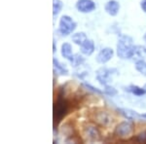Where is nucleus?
<instances>
[{"label": "nucleus", "instance_id": "f257e3e1", "mask_svg": "<svg viewBox=\"0 0 146 144\" xmlns=\"http://www.w3.org/2000/svg\"><path fill=\"white\" fill-rule=\"evenodd\" d=\"M136 47L133 46V38L128 35H123L117 43V55L122 60L131 58L135 55Z\"/></svg>", "mask_w": 146, "mask_h": 144}, {"label": "nucleus", "instance_id": "f03ea898", "mask_svg": "<svg viewBox=\"0 0 146 144\" xmlns=\"http://www.w3.org/2000/svg\"><path fill=\"white\" fill-rule=\"evenodd\" d=\"M135 133V125L131 121H125L117 125L114 131V135L119 138H129Z\"/></svg>", "mask_w": 146, "mask_h": 144}, {"label": "nucleus", "instance_id": "7ed1b4c3", "mask_svg": "<svg viewBox=\"0 0 146 144\" xmlns=\"http://www.w3.org/2000/svg\"><path fill=\"white\" fill-rule=\"evenodd\" d=\"M77 23L74 22V20L69 17V16H62L60 20V25H58V30L62 35L67 36L71 34L75 29H76Z\"/></svg>", "mask_w": 146, "mask_h": 144}, {"label": "nucleus", "instance_id": "20e7f679", "mask_svg": "<svg viewBox=\"0 0 146 144\" xmlns=\"http://www.w3.org/2000/svg\"><path fill=\"white\" fill-rule=\"evenodd\" d=\"M83 137L85 141L88 142H96L100 139V133L98 129L93 125H86L83 129Z\"/></svg>", "mask_w": 146, "mask_h": 144}, {"label": "nucleus", "instance_id": "39448f33", "mask_svg": "<svg viewBox=\"0 0 146 144\" xmlns=\"http://www.w3.org/2000/svg\"><path fill=\"white\" fill-rule=\"evenodd\" d=\"M67 110H68V104L66 103V101L62 98V94H60L58 101H56L55 104V110H54L55 111L54 117H55L56 121V122L60 121L67 113Z\"/></svg>", "mask_w": 146, "mask_h": 144}, {"label": "nucleus", "instance_id": "423d86ee", "mask_svg": "<svg viewBox=\"0 0 146 144\" xmlns=\"http://www.w3.org/2000/svg\"><path fill=\"white\" fill-rule=\"evenodd\" d=\"M94 121L100 126L107 127L112 124L113 119L106 111H98L94 115Z\"/></svg>", "mask_w": 146, "mask_h": 144}, {"label": "nucleus", "instance_id": "0eeeda50", "mask_svg": "<svg viewBox=\"0 0 146 144\" xmlns=\"http://www.w3.org/2000/svg\"><path fill=\"white\" fill-rule=\"evenodd\" d=\"M116 69H109V68L101 67L96 71V79L101 85H106L110 81V77L112 75V72Z\"/></svg>", "mask_w": 146, "mask_h": 144}, {"label": "nucleus", "instance_id": "6e6552de", "mask_svg": "<svg viewBox=\"0 0 146 144\" xmlns=\"http://www.w3.org/2000/svg\"><path fill=\"white\" fill-rule=\"evenodd\" d=\"M114 56V51L113 49L106 47V48H103L100 51V53L96 56V61L100 64H104V63L108 62Z\"/></svg>", "mask_w": 146, "mask_h": 144}, {"label": "nucleus", "instance_id": "1a4fd4ad", "mask_svg": "<svg viewBox=\"0 0 146 144\" xmlns=\"http://www.w3.org/2000/svg\"><path fill=\"white\" fill-rule=\"evenodd\" d=\"M76 9L81 13H91L96 9V3L93 0H78Z\"/></svg>", "mask_w": 146, "mask_h": 144}, {"label": "nucleus", "instance_id": "9d476101", "mask_svg": "<svg viewBox=\"0 0 146 144\" xmlns=\"http://www.w3.org/2000/svg\"><path fill=\"white\" fill-rule=\"evenodd\" d=\"M104 8H105V11H106V13L108 15L114 17V16H116L117 14L119 13L120 4L116 1V0H110V1H108L107 3L105 4Z\"/></svg>", "mask_w": 146, "mask_h": 144}, {"label": "nucleus", "instance_id": "9b49d317", "mask_svg": "<svg viewBox=\"0 0 146 144\" xmlns=\"http://www.w3.org/2000/svg\"><path fill=\"white\" fill-rule=\"evenodd\" d=\"M94 52H95V43H94L93 40L87 39L81 45V53L86 56H91Z\"/></svg>", "mask_w": 146, "mask_h": 144}, {"label": "nucleus", "instance_id": "f8f14e48", "mask_svg": "<svg viewBox=\"0 0 146 144\" xmlns=\"http://www.w3.org/2000/svg\"><path fill=\"white\" fill-rule=\"evenodd\" d=\"M117 110H118L119 112L123 115V116H125L127 119H129V120H135V119H137V118H141V115H139L137 112H135V111H133L131 109L118 108Z\"/></svg>", "mask_w": 146, "mask_h": 144}, {"label": "nucleus", "instance_id": "ddd939ff", "mask_svg": "<svg viewBox=\"0 0 146 144\" xmlns=\"http://www.w3.org/2000/svg\"><path fill=\"white\" fill-rule=\"evenodd\" d=\"M62 56L68 60H71L73 58L72 47L69 43H63L62 45Z\"/></svg>", "mask_w": 146, "mask_h": 144}, {"label": "nucleus", "instance_id": "4468645a", "mask_svg": "<svg viewBox=\"0 0 146 144\" xmlns=\"http://www.w3.org/2000/svg\"><path fill=\"white\" fill-rule=\"evenodd\" d=\"M87 39H88L87 38V35L85 34L84 32H77V33H74L72 35V41L74 42L75 44L80 45V46H81Z\"/></svg>", "mask_w": 146, "mask_h": 144}, {"label": "nucleus", "instance_id": "2eb2a0df", "mask_svg": "<svg viewBox=\"0 0 146 144\" xmlns=\"http://www.w3.org/2000/svg\"><path fill=\"white\" fill-rule=\"evenodd\" d=\"M53 63H54V67L56 68V70H58L60 74H62V75H68V70L65 68L64 65L62 64V63L56 60V58H53Z\"/></svg>", "mask_w": 146, "mask_h": 144}, {"label": "nucleus", "instance_id": "dca6fc26", "mask_svg": "<svg viewBox=\"0 0 146 144\" xmlns=\"http://www.w3.org/2000/svg\"><path fill=\"white\" fill-rule=\"evenodd\" d=\"M129 91L136 96H142L143 94H146V91L144 89L140 88V87H138V86H135V85H131V86L129 87Z\"/></svg>", "mask_w": 146, "mask_h": 144}, {"label": "nucleus", "instance_id": "f3484780", "mask_svg": "<svg viewBox=\"0 0 146 144\" xmlns=\"http://www.w3.org/2000/svg\"><path fill=\"white\" fill-rule=\"evenodd\" d=\"M84 58L80 54H76V55L73 56L72 60H70V62H71V65L73 67H77V66H80V65H82L84 63Z\"/></svg>", "mask_w": 146, "mask_h": 144}, {"label": "nucleus", "instance_id": "a211bd4d", "mask_svg": "<svg viewBox=\"0 0 146 144\" xmlns=\"http://www.w3.org/2000/svg\"><path fill=\"white\" fill-rule=\"evenodd\" d=\"M63 7V3L62 0H53V14L54 16L58 15L62 11Z\"/></svg>", "mask_w": 146, "mask_h": 144}, {"label": "nucleus", "instance_id": "6ab92c4d", "mask_svg": "<svg viewBox=\"0 0 146 144\" xmlns=\"http://www.w3.org/2000/svg\"><path fill=\"white\" fill-rule=\"evenodd\" d=\"M135 69L139 73H141L143 76H146V61L142 60L136 61Z\"/></svg>", "mask_w": 146, "mask_h": 144}, {"label": "nucleus", "instance_id": "aec40b11", "mask_svg": "<svg viewBox=\"0 0 146 144\" xmlns=\"http://www.w3.org/2000/svg\"><path fill=\"white\" fill-rule=\"evenodd\" d=\"M104 94L109 96H114L118 94V92H117V90L115 89L114 87L109 86V85L106 84V85H104Z\"/></svg>", "mask_w": 146, "mask_h": 144}, {"label": "nucleus", "instance_id": "412c9836", "mask_svg": "<svg viewBox=\"0 0 146 144\" xmlns=\"http://www.w3.org/2000/svg\"><path fill=\"white\" fill-rule=\"evenodd\" d=\"M136 141L139 143H145L146 142V131H142L136 136Z\"/></svg>", "mask_w": 146, "mask_h": 144}, {"label": "nucleus", "instance_id": "4be33fe9", "mask_svg": "<svg viewBox=\"0 0 146 144\" xmlns=\"http://www.w3.org/2000/svg\"><path fill=\"white\" fill-rule=\"evenodd\" d=\"M83 86L85 87V88L91 90V91H92V92H94V93H96V94H102V92H101L100 90H98V88H95V87L92 86V85H90V84L84 83V84H83Z\"/></svg>", "mask_w": 146, "mask_h": 144}, {"label": "nucleus", "instance_id": "5701e85b", "mask_svg": "<svg viewBox=\"0 0 146 144\" xmlns=\"http://www.w3.org/2000/svg\"><path fill=\"white\" fill-rule=\"evenodd\" d=\"M140 7L142 9V11L146 13V0H141L140 1Z\"/></svg>", "mask_w": 146, "mask_h": 144}, {"label": "nucleus", "instance_id": "b1692460", "mask_svg": "<svg viewBox=\"0 0 146 144\" xmlns=\"http://www.w3.org/2000/svg\"><path fill=\"white\" fill-rule=\"evenodd\" d=\"M56 42L54 41V43H53V53H56Z\"/></svg>", "mask_w": 146, "mask_h": 144}, {"label": "nucleus", "instance_id": "393cba45", "mask_svg": "<svg viewBox=\"0 0 146 144\" xmlns=\"http://www.w3.org/2000/svg\"><path fill=\"white\" fill-rule=\"evenodd\" d=\"M141 118H144V119H146V113H144V114H141Z\"/></svg>", "mask_w": 146, "mask_h": 144}, {"label": "nucleus", "instance_id": "a878e982", "mask_svg": "<svg viewBox=\"0 0 146 144\" xmlns=\"http://www.w3.org/2000/svg\"><path fill=\"white\" fill-rule=\"evenodd\" d=\"M143 39H144V40H145V41H146V32H145V34H144V36H143Z\"/></svg>", "mask_w": 146, "mask_h": 144}, {"label": "nucleus", "instance_id": "bb28decb", "mask_svg": "<svg viewBox=\"0 0 146 144\" xmlns=\"http://www.w3.org/2000/svg\"><path fill=\"white\" fill-rule=\"evenodd\" d=\"M143 89H144V90H145V91H146V84L144 85V87H143Z\"/></svg>", "mask_w": 146, "mask_h": 144}]
</instances>
